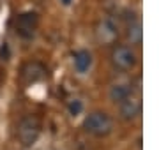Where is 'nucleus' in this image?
Instances as JSON below:
<instances>
[{"label":"nucleus","instance_id":"obj_6","mask_svg":"<svg viewBox=\"0 0 159 150\" xmlns=\"http://www.w3.org/2000/svg\"><path fill=\"white\" fill-rule=\"evenodd\" d=\"M97 35H99V39L102 42H111L117 37V23H115L111 18H104L101 23H99Z\"/></svg>","mask_w":159,"mask_h":150},{"label":"nucleus","instance_id":"obj_3","mask_svg":"<svg viewBox=\"0 0 159 150\" xmlns=\"http://www.w3.org/2000/svg\"><path fill=\"white\" fill-rule=\"evenodd\" d=\"M111 64L120 71H127L131 67H134L136 53L133 51L129 46H117L111 51Z\"/></svg>","mask_w":159,"mask_h":150},{"label":"nucleus","instance_id":"obj_1","mask_svg":"<svg viewBox=\"0 0 159 150\" xmlns=\"http://www.w3.org/2000/svg\"><path fill=\"white\" fill-rule=\"evenodd\" d=\"M83 127L85 131L92 136H97V138H102V136H108L113 129V122L110 118L108 113L104 111H92L89 113L83 122Z\"/></svg>","mask_w":159,"mask_h":150},{"label":"nucleus","instance_id":"obj_5","mask_svg":"<svg viewBox=\"0 0 159 150\" xmlns=\"http://www.w3.org/2000/svg\"><path fill=\"white\" fill-rule=\"evenodd\" d=\"M35 25H37V14H35V12L20 14V16H18V21H16V32L25 35V37H29V35L34 34Z\"/></svg>","mask_w":159,"mask_h":150},{"label":"nucleus","instance_id":"obj_4","mask_svg":"<svg viewBox=\"0 0 159 150\" xmlns=\"http://www.w3.org/2000/svg\"><path fill=\"white\" fill-rule=\"evenodd\" d=\"M140 110H142V106H140V101L136 97H125L124 101H120L119 103V111H120V117L124 118V120H134L138 115H140Z\"/></svg>","mask_w":159,"mask_h":150},{"label":"nucleus","instance_id":"obj_2","mask_svg":"<svg viewBox=\"0 0 159 150\" xmlns=\"http://www.w3.org/2000/svg\"><path fill=\"white\" fill-rule=\"evenodd\" d=\"M41 134V124L37 118L34 117H25L21 118V122L18 124L16 129V138L23 147H32L37 141Z\"/></svg>","mask_w":159,"mask_h":150},{"label":"nucleus","instance_id":"obj_8","mask_svg":"<svg viewBox=\"0 0 159 150\" xmlns=\"http://www.w3.org/2000/svg\"><path fill=\"white\" fill-rule=\"evenodd\" d=\"M131 95V88L127 83H115L110 87V99L113 101L115 104H119L120 101H124L125 97Z\"/></svg>","mask_w":159,"mask_h":150},{"label":"nucleus","instance_id":"obj_7","mask_svg":"<svg viewBox=\"0 0 159 150\" xmlns=\"http://www.w3.org/2000/svg\"><path fill=\"white\" fill-rule=\"evenodd\" d=\"M73 64H74V69L78 71V73L85 74L87 71L92 67V55L87 50H80V51L74 53Z\"/></svg>","mask_w":159,"mask_h":150},{"label":"nucleus","instance_id":"obj_9","mask_svg":"<svg viewBox=\"0 0 159 150\" xmlns=\"http://www.w3.org/2000/svg\"><path fill=\"white\" fill-rule=\"evenodd\" d=\"M142 35H143V30H142L140 20L131 21L129 27H127V39H129L133 44H140V42H142Z\"/></svg>","mask_w":159,"mask_h":150},{"label":"nucleus","instance_id":"obj_10","mask_svg":"<svg viewBox=\"0 0 159 150\" xmlns=\"http://www.w3.org/2000/svg\"><path fill=\"white\" fill-rule=\"evenodd\" d=\"M67 111L71 117H78L81 111H83V103L80 101V99H73V101H69L67 104Z\"/></svg>","mask_w":159,"mask_h":150},{"label":"nucleus","instance_id":"obj_11","mask_svg":"<svg viewBox=\"0 0 159 150\" xmlns=\"http://www.w3.org/2000/svg\"><path fill=\"white\" fill-rule=\"evenodd\" d=\"M60 2H62L64 6H69V4H71V2H73V0H60Z\"/></svg>","mask_w":159,"mask_h":150}]
</instances>
